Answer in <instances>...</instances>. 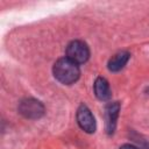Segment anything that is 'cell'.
Instances as JSON below:
<instances>
[{"mask_svg":"<svg viewBox=\"0 0 149 149\" xmlns=\"http://www.w3.org/2000/svg\"><path fill=\"white\" fill-rule=\"evenodd\" d=\"M54 77L64 85H71L76 83L80 76L79 66L68 57L59 58L52 68Z\"/></svg>","mask_w":149,"mask_h":149,"instance_id":"obj_1","label":"cell"},{"mask_svg":"<svg viewBox=\"0 0 149 149\" xmlns=\"http://www.w3.org/2000/svg\"><path fill=\"white\" fill-rule=\"evenodd\" d=\"M17 111L23 118L36 120L44 115L45 108H44V105L40 100L34 99V98H26L20 101Z\"/></svg>","mask_w":149,"mask_h":149,"instance_id":"obj_2","label":"cell"},{"mask_svg":"<svg viewBox=\"0 0 149 149\" xmlns=\"http://www.w3.org/2000/svg\"><path fill=\"white\" fill-rule=\"evenodd\" d=\"M66 57L76 64H83L90 58V49L83 41H72L66 47Z\"/></svg>","mask_w":149,"mask_h":149,"instance_id":"obj_3","label":"cell"},{"mask_svg":"<svg viewBox=\"0 0 149 149\" xmlns=\"http://www.w3.org/2000/svg\"><path fill=\"white\" fill-rule=\"evenodd\" d=\"M77 122L85 133L92 134L95 132L97 128L95 119L92 112L90 111V108L84 104H81L77 109Z\"/></svg>","mask_w":149,"mask_h":149,"instance_id":"obj_4","label":"cell"},{"mask_svg":"<svg viewBox=\"0 0 149 149\" xmlns=\"http://www.w3.org/2000/svg\"><path fill=\"white\" fill-rule=\"evenodd\" d=\"M120 112V102L113 101L108 102L105 107V123H106V132L108 135H112L116 128V120Z\"/></svg>","mask_w":149,"mask_h":149,"instance_id":"obj_5","label":"cell"},{"mask_svg":"<svg viewBox=\"0 0 149 149\" xmlns=\"http://www.w3.org/2000/svg\"><path fill=\"white\" fill-rule=\"evenodd\" d=\"M93 88H94V94H95V97L99 100L107 101V100L111 99V97H112L111 87H109L108 81L104 77H98L95 79L94 85H93Z\"/></svg>","mask_w":149,"mask_h":149,"instance_id":"obj_6","label":"cell"},{"mask_svg":"<svg viewBox=\"0 0 149 149\" xmlns=\"http://www.w3.org/2000/svg\"><path fill=\"white\" fill-rule=\"evenodd\" d=\"M129 58H130V54L128 51H120L111 57V59L107 63V68L111 72H118L125 68Z\"/></svg>","mask_w":149,"mask_h":149,"instance_id":"obj_7","label":"cell"},{"mask_svg":"<svg viewBox=\"0 0 149 149\" xmlns=\"http://www.w3.org/2000/svg\"><path fill=\"white\" fill-rule=\"evenodd\" d=\"M120 149H139V148H137V147H135V146H133V144L127 143V144L121 146V147H120Z\"/></svg>","mask_w":149,"mask_h":149,"instance_id":"obj_8","label":"cell"},{"mask_svg":"<svg viewBox=\"0 0 149 149\" xmlns=\"http://www.w3.org/2000/svg\"><path fill=\"white\" fill-rule=\"evenodd\" d=\"M142 149H149V142H144L142 146Z\"/></svg>","mask_w":149,"mask_h":149,"instance_id":"obj_9","label":"cell"}]
</instances>
